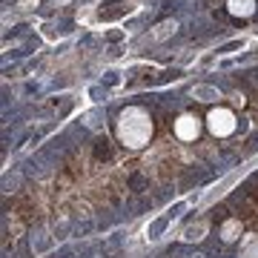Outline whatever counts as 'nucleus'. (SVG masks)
<instances>
[{
	"label": "nucleus",
	"mask_w": 258,
	"mask_h": 258,
	"mask_svg": "<svg viewBox=\"0 0 258 258\" xmlns=\"http://www.w3.org/2000/svg\"><path fill=\"white\" fill-rule=\"evenodd\" d=\"M149 135H152V120H149V115L141 106H126V109L120 112V118H118L120 144L138 149L149 141Z\"/></svg>",
	"instance_id": "f257e3e1"
},
{
	"label": "nucleus",
	"mask_w": 258,
	"mask_h": 258,
	"mask_svg": "<svg viewBox=\"0 0 258 258\" xmlns=\"http://www.w3.org/2000/svg\"><path fill=\"white\" fill-rule=\"evenodd\" d=\"M207 120H210L212 135H218V138L232 135V132H235V126H238V120H235V115H232L230 109H212Z\"/></svg>",
	"instance_id": "f03ea898"
},
{
	"label": "nucleus",
	"mask_w": 258,
	"mask_h": 258,
	"mask_svg": "<svg viewBox=\"0 0 258 258\" xmlns=\"http://www.w3.org/2000/svg\"><path fill=\"white\" fill-rule=\"evenodd\" d=\"M198 132H201V120L195 118V115H181L175 120V135L181 141H195Z\"/></svg>",
	"instance_id": "7ed1b4c3"
},
{
	"label": "nucleus",
	"mask_w": 258,
	"mask_h": 258,
	"mask_svg": "<svg viewBox=\"0 0 258 258\" xmlns=\"http://www.w3.org/2000/svg\"><path fill=\"white\" fill-rule=\"evenodd\" d=\"M227 6L235 18H249L255 12V0H227Z\"/></svg>",
	"instance_id": "20e7f679"
},
{
	"label": "nucleus",
	"mask_w": 258,
	"mask_h": 258,
	"mask_svg": "<svg viewBox=\"0 0 258 258\" xmlns=\"http://www.w3.org/2000/svg\"><path fill=\"white\" fill-rule=\"evenodd\" d=\"M241 258H258V235H247L241 244Z\"/></svg>",
	"instance_id": "39448f33"
},
{
	"label": "nucleus",
	"mask_w": 258,
	"mask_h": 258,
	"mask_svg": "<svg viewBox=\"0 0 258 258\" xmlns=\"http://www.w3.org/2000/svg\"><path fill=\"white\" fill-rule=\"evenodd\" d=\"M235 232H238V221H227L224 224V241H232L235 238Z\"/></svg>",
	"instance_id": "423d86ee"
}]
</instances>
